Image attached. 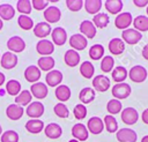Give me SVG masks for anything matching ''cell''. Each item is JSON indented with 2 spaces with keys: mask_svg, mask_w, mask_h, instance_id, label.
<instances>
[{
  "mask_svg": "<svg viewBox=\"0 0 148 142\" xmlns=\"http://www.w3.org/2000/svg\"><path fill=\"white\" fill-rule=\"evenodd\" d=\"M95 96H96L95 90H94L92 88H90V87H86V88H83V89L80 91V94H79V99H80L81 104L84 105V104L91 103V102L95 99Z\"/></svg>",
  "mask_w": 148,
  "mask_h": 142,
  "instance_id": "4316f807",
  "label": "cell"
},
{
  "mask_svg": "<svg viewBox=\"0 0 148 142\" xmlns=\"http://www.w3.org/2000/svg\"><path fill=\"white\" fill-rule=\"evenodd\" d=\"M1 142H18V134L15 130H6L1 134Z\"/></svg>",
  "mask_w": 148,
  "mask_h": 142,
  "instance_id": "bcb514c9",
  "label": "cell"
},
{
  "mask_svg": "<svg viewBox=\"0 0 148 142\" xmlns=\"http://www.w3.org/2000/svg\"><path fill=\"white\" fill-rule=\"evenodd\" d=\"M111 92H112V96H113L116 99L120 100V99L127 98V97L131 95L132 89H131V85H130V84L123 82V83H116V84L112 87Z\"/></svg>",
  "mask_w": 148,
  "mask_h": 142,
  "instance_id": "6da1fadb",
  "label": "cell"
},
{
  "mask_svg": "<svg viewBox=\"0 0 148 142\" xmlns=\"http://www.w3.org/2000/svg\"><path fill=\"white\" fill-rule=\"evenodd\" d=\"M121 39L126 44L134 45V44H138L142 39V33L139 32L138 30H135L134 28L133 29L128 28V29H126L121 32Z\"/></svg>",
  "mask_w": 148,
  "mask_h": 142,
  "instance_id": "3957f363",
  "label": "cell"
},
{
  "mask_svg": "<svg viewBox=\"0 0 148 142\" xmlns=\"http://www.w3.org/2000/svg\"><path fill=\"white\" fill-rule=\"evenodd\" d=\"M40 76H42L40 75V69L37 66H35V65H31V66L27 67L25 70H24V79L28 82H30V83L38 82V80L40 79Z\"/></svg>",
  "mask_w": 148,
  "mask_h": 142,
  "instance_id": "7402d4cb",
  "label": "cell"
},
{
  "mask_svg": "<svg viewBox=\"0 0 148 142\" xmlns=\"http://www.w3.org/2000/svg\"><path fill=\"white\" fill-rule=\"evenodd\" d=\"M30 92L37 99H44L49 94V89L45 83L36 82V83H32V85L30 87Z\"/></svg>",
  "mask_w": 148,
  "mask_h": 142,
  "instance_id": "e0dca14e",
  "label": "cell"
},
{
  "mask_svg": "<svg viewBox=\"0 0 148 142\" xmlns=\"http://www.w3.org/2000/svg\"><path fill=\"white\" fill-rule=\"evenodd\" d=\"M95 73V67L90 61H83L80 65V74L86 79H91Z\"/></svg>",
  "mask_w": 148,
  "mask_h": 142,
  "instance_id": "74e56055",
  "label": "cell"
},
{
  "mask_svg": "<svg viewBox=\"0 0 148 142\" xmlns=\"http://www.w3.org/2000/svg\"><path fill=\"white\" fill-rule=\"evenodd\" d=\"M111 75H112V80L116 83H123L126 80V77H128V72H127V69L125 67L117 66L111 72Z\"/></svg>",
  "mask_w": 148,
  "mask_h": 142,
  "instance_id": "f1b7e54d",
  "label": "cell"
},
{
  "mask_svg": "<svg viewBox=\"0 0 148 142\" xmlns=\"http://www.w3.org/2000/svg\"><path fill=\"white\" fill-rule=\"evenodd\" d=\"M96 31L97 29L91 21L84 20L80 23V33L83 35L87 39H92L96 36Z\"/></svg>",
  "mask_w": 148,
  "mask_h": 142,
  "instance_id": "7c38bea8",
  "label": "cell"
},
{
  "mask_svg": "<svg viewBox=\"0 0 148 142\" xmlns=\"http://www.w3.org/2000/svg\"><path fill=\"white\" fill-rule=\"evenodd\" d=\"M44 105L40 103V102H31L27 110H25V113L28 114V117H30L31 119H38L39 117H42L44 114Z\"/></svg>",
  "mask_w": 148,
  "mask_h": 142,
  "instance_id": "52a82bcc",
  "label": "cell"
},
{
  "mask_svg": "<svg viewBox=\"0 0 148 142\" xmlns=\"http://www.w3.org/2000/svg\"><path fill=\"white\" fill-rule=\"evenodd\" d=\"M64 61L68 67L77 66L80 63V54H79V52L73 50V48L67 50L65 52V55H64Z\"/></svg>",
  "mask_w": 148,
  "mask_h": 142,
  "instance_id": "cb8c5ba5",
  "label": "cell"
},
{
  "mask_svg": "<svg viewBox=\"0 0 148 142\" xmlns=\"http://www.w3.org/2000/svg\"><path fill=\"white\" fill-rule=\"evenodd\" d=\"M5 83V74L0 72V85H2Z\"/></svg>",
  "mask_w": 148,
  "mask_h": 142,
  "instance_id": "db71d44e",
  "label": "cell"
},
{
  "mask_svg": "<svg viewBox=\"0 0 148 142\" xmlns=\"http://www.w3.org/2000/svg\"><path fill=\"white\" fill-rule=\"evenodd\" d=\"M84 5V9L88 14L91 15H96L98 14V12L102 8V1L101 0H86L83 1Z\"/></svg>",
  "mask_w": 148,
  "mask_h": 142,
  "instance_id": "4dcf8cb0",
  "label": "cell"
},
{
  "mask_svg": "<svg viewBox=\"0 0 148 142\" xmlns=\"http://www.w3.org/2000/svg\"><path fill=\"white\" fill-rule=\"evenodd\" d=\"M121 120L126 125H134L139 119V113L134 107H125L120 113Z\"/></svg>",
  "mask_w": 148,
  "mask_h": 142,
  "instance_id": "ba28073f",
  "label": "cell"
},
{
  "mask_svg": "<svg viewBox=\"0 0 148 142\" xmlns=\"http://www.w3.org/2000/svg\"><path fill=\"white\" fill-rule=\"evenodd\" d=\"M53 111H54L56 115L59 117V118H68V115H69L68 107H67L64 103H58V104H56L54 107H53Z\"/></svg>",
  "mask_w": 148,
  "mask_h": 142,
  "instance_id": "f6af8a7d",
  "label": "cell"
},
{
  "mask_svg": "<svg viewBox=\"0 0 148 142\" xmlns=\"http://www.w3.org/2000/svg\"><path fill=\"white\" fill-rule=\"evenodd\" d=\"M66 6L71 12H79L83 7L82 0H66Z\"/></svg>",
  "mask_w": 148,
  "mask_h": 142,
  "instance_id": "c3c4849f",
  "label": "cell"
},
{
  "mask_svg": "<svg viewBox=\"0 0 148 142\" xmlns=\"http://www.w3.org/2000/svg\"><path fill=\"white\" fill-rule=\"evenodd\" d=\"M44 133H45L46 137L54 140V139H58V137L61 136L62 128L60 127V125H58L56 122H51V124H49L44 127Z\"/></svg>",
  "mask_w": 148,
  "mask_h": 142,
  "instance_id": "603a6c76",
  "label": "cell"
},
{
  "mask_svg": "<svg viewBox=\"0 0 148 142\" xmlns=\"http://www.w3.org/2000/svg\"><path fill=\"white\" fill-rule=\"evenodd\" d=\"M133 23V17H132V14L128 13V12H124V13H120L116 16V20H114V25L117 29H120V30H126L128 29V27Z\"/></svg>",
  "mask_w": 148,
  "mask_h": 142,
  "instance_id": "277c9868",
  "label": "cell"
},
{
  "mask_svg": "<svg viewBox=\"0 0 148 142\" xmlns=\"http://www.w3.org/2000/svg\"><path fill=\"white\" fill-rule=\"evenodd\" d=\"M44 18L46 20V23H56L60 21L61 17V12L58 7L56 6H49L45 10H44Z\"/></svg>",
  "mask_w": 148,
  "mask_h": 142,
  "instance_id": "2e32d148",
  "label": "cell"
},
{
  "mask_svg": "<svg viewBox=\"0 0 148 142\" xmlns=\"http://www.w3.org/2000/svg\"><path fill=\"white\" fill-rule=\"evenodd\" d=\"M142 57H143L146 60H148V44H146V45L143 46V48H142Z\"/></svg>",
  "mask_w": 148,
  "mask_h": 142,
  "instance_id": "f5cc1de1",
  "label": "cell"
},
{
  "mask_svg": "<svg viewBox=\"0 0 148 142\" xmlns=\"http://www.w3.org/2000/svg\"><path fill=\"white\" fill-rule=\"evenodd\" d=\"M37 63H38V68L40 70H44V72L49 73L50 70L53 69V67L56 65V61H54V59L51 55H49V57H40L38 59Z\"/></svg>",
  "mask_w": 148,
  "mask_h": 142,
  "instance_id": "1f68e13d",
  "label": "cell"
},
{
  "mask_svg": "<svg viewBox=\"0 0 148 142\" xmlns=\"http://www.w3.org/2000/svg\"><path fill=\"white\" fill-rule=\"evenodd\" d=\"M116 136L119 142H135L138 139L135 130L131 128H120L119 130H117Z\"/></svg>",
  "mask_w": 148,
  "mask_h": 142,
  "instance_id": "8fae6325",
  "label": "cell"
},
{
  "mask_svg": "<svg viewBox=\"0 0 148 142\" xmlns=\"http://www.w3.org/2000/svg\"><path fill=\"white\" fill-rule=\"evenodd\" d=\"M31 6L36 10H45L49 7V1H46V0H32Z\"/></svg>",
  "mask_w": 148,
  "mask_h": 142,
  "instance_id": "681fc988",
  "label": "cell"
},
{
  "mask_svg": "<svg viewBox=\"0 0 148 142\" xmlns=\"http://www.w3.org/2000/svg\"><path fill=\"white\" fill-rule=\"evenodd\" d=\"M133 3L136 7H147L148 6V0H133Z\"/></svg>",
  "mask_w": 148,
  "mask_h": 142,
  "instance_id": "f907efd6",
  "label": "cell"
},
{
  "mask_svg": "<svg viewBox=\"0 0 148 142\" xmlns=\"http://www.w3.org/2000/svg\"><path fill=\"white\" fill-rule=\"evenodd\" d=\"M147 15H148V6H147Z\"/></svg>",
  "mask_w": 148,
  "mask_h": 142,
  "instance_id": "91938a15",
  "label": "cell"
},
{
  "mask_svg": "<svg viewBox=\"0 0 148 142\" xmlns=\"http://www.w3.org/2000/svg\"><path fill=\"white\" fill-rule=\"evenodd\" d=\"M23 113H24L23 106L17 105V104H10V105H8L7 109H6V114H7V117H8L10 120H14V121L21 119L22 115H23Z\"/></svg>",
  "mask_w": 148,
  "mask_h": 142,
  "instance_id": "44dd1931",
  "label": "cell"
},
{
  "mask_svg": "<svg viewBox=\"0 0 148 142\" xmlns=\"http://www.w3.org/2000/svg\"><path fill=\"white\" fill-rule=\"evenodd\" d=\"M69 45L75 51H82L88 45V39L81 33H74L69 38Z\"/></svg>",
  "mask_w": 148,
  "mask_h": 142,
  "instance_id": "9c48e42d",
  "label": "cell"
},
{
  "mask_svg": "<svg viewBox=\"0 0 148 142\" xmlns=\"http://www.w3.org/2000/svg\"><path fill=\"white\" fill-rule=\"evenodd\" d=\"M103 122H104V127L106 128V130L109 133H117L118 130V122H117V119L111 115V114H106L103 119Z\"/></svg>",
  "mask_w": 148,
  "mask_h": 142,
  "instance_id": "8d00e7d4",
  "label": "cell"
},
{
  "mask_svg": "<svg viewBox=\"0 0 148 142\" xmlns=\"http://www.w3.org/2000/svg\"><path fill=\"white\" fill-rule=\"evenodd\" d=\"M2 134V127H1V125H0V135Z\"/></svg>",
  "mask_w": 148,
  "mask_h": 142,
  "instance_id": "680465c9",
  "label": "cell"
},
{
  "mask_svg": "<svg viewBox=\"0 0 148 142\" xmlns=\"http://www.w3.org/2000/svg\"><path fill=\"white\" fill-rule=\"evenodd\" d=\"M73 113H74L75 119H77V120L84 119L86 115H87V107H86V105H83V104H76L74 106V109H73Z\"/></svg>",
  "mask_w": 148,
  "mask_h": 142,
  "instance_id": "7dc6e473",
  "label": "cell"
},
{
  "mask_svg": "<svg viewBox=\"0 0 148 142\" xmlns=\"http://www.w3.org/2000/svg\"><path fill=\"white\" fill-rule=\"evenodd\" d=\"M123 1L121 0H106L104 1V7L110 14H120L123 9Z\"/></svg>",
  "mask_w": 148,
  "mask_h": 142,
  "instance_id": "f546056e",
  "label": "cell"
},
{
  "mask_svg": "<svg viewBox=\"0 0 148 142\" xmlns=\"http://www.w3.org/2000/svg\"><path fill=\"white\" fill-rule=\"evenodd\" d=\"M32 99V95L29 90H22L16 97H15V104L21 105V106H25L29 105L31 103Z\"/></svg>",
  "mask_w": 148,
  "mask_h": 142,
  "instance_id": "d590c367",
  "label": "cell"
},
{
  "mask_svg": "<svg viewBox=\"0 0 148 142\" xmlns=\"http://www.w3.org/2000/svg\"><path fill=\"white\" fill-rule=\"evenodd\" d=\"M54 95H56V98L59 100V103L66 102L71 98V89L66 84H60L56 88Z\"/></svg>",
  "mask_w": 148,
  "mask_h": 142,
  "instance_id": "484cf974",
  "label": "cell"
},
{
  "mask_svg": "<svg viewBox=\"0 0 148 142\" xmlns=\"http://www.w3.org/2000/svg\"><path fill=\"white\" fill-rule=\"evenodd\" d=\"M45 81H46V85L49 87H58L62 81V73L58 69H52L46 74Z\"/></svg>",
  "mask_w": 148,
  "mask_h": 142,
  "instance_id": "ac0fdd59",
  "label": "cell"
},
{
  "mask_svg": "<svg viewBox=\"0 0 148 142\" xmlns=\"http://www.w3.org/2000/svg\"><path fill=\"white\" fill-rule=\"evenodd\" d=\"M17 24L22 30H30L34 28V20L28 15H20L17 18Z\"/></svg>",
  "mask_w": 148,
  "mask_h": 142,
  "instance_id": "b9f144b4",
  "label": "cell"
},
{
  "mask_svg": "<svg viewBox=\"0 0 148 142\" xmlns=\"http://www.w3.org/2000/svg\"><path fill=\"white\" fill-rule=\"evenodd\" d=\"M109 22H110V18H109V15L106 13H98V14L94 15L92 23L96 27V29L97 28H99V29L106 28L108 24H109Z\"/></svg>",
  "mask_w": 148,
  "mask_h": 142,
  "instance_id": "d6a6232c",
  "label": "cell"
},
{
  "mask_svg": "<svg viewBox=\"0 0 148 142\" xmlns=\"http://www.w3.org/2000/svg\"><path fill=\"white\" fill-rule=\"evenodd\" d=\"M121 109H123V105H121V102L113 98V99H110L106 104V110L108 112L113 115V114H117L119 112H121Z\"/></svg>",
  "mask_w": 148,
  "mask_h": 142,
  "instance_id": "60d3db41",
  "label": "cell"
},
{
  "mask_svg": "<svg viewBox=\"0 0 148 142\" xmlns=\"http://www.w3.org/2000/svg\"><path fill=\"white\" fill-rule=\"evenodd\" d=\"M0 59H1V57H0Z\"/></svg>",
  "mask_w": 148,
  "mask_h": 142,
  "instance_id": "94428289",
  "label": "cell"
},
{
  "mask_svg": "<svg viewBox=\"0 0 148 142\" xmlns=\"http://www.w3.org/2000/svg\"><path fill=\"white\" fill-rule=\"evenodd\" d=\"M36 51L42 57H49L54 51V44L49 39H40L36 45Z\"/></svg>",
  "mask_w": 148,
  "mask_h": 142,
  "instance_id": "30bf717a",
  "label": "cell"
},
{
  "mask_svg": "<svg viewBox=\"0 0 148 142\" xmlns=\"http://www.w3.org/2000/svg\"><path fill=\"white\" fill-rule=\"evenodd\" d=\"M2 27H3V21H2L1 18H0V30L2 29Z\"/></svg>",
  "mask_w": 148,
  "mask_h": 142,
  "instance_id": "9f6ffc18",
  "label": "cell"
},
{
  "mask_svg": "<svg viewBox=\"0 0 148 142\" xmlns=\"http://www.w3.org/2000/svg\"><path fill=\"white\" fill-rule=\"evenodd\" d=\"M15 15V9L12 5L9 3H2L0 5V18L1 20H5V21H8V20H12Z\"/></svg>",
  "mask_w": 148,
  "mask_h": 142,
  "instance_id": "e575fe53",
  "label": "cell"
},
{
  "mask_svg": "<svg viewBox=\"0 0 148 142\" xmlns=\"http://www.w3.org/2000/svg\"><path fill=\"white\" fill-rule=\"evenodd\" d=\"M111 83H110V79L105 75H97L92 79V87L94 90L99 91V92H105L106 90H109Z\"/></svg>",
  "mask_w": 148,
  "mask_h": 142,
  "instance_id": "8992f818",
  "label": "cell"
},
{
  "mask_svg": "<svg viewBox=\"0 0 148 142\" xmlns=\"http://www.w3.org/2000/svg\"><path fill=\"white\" fill-rule=\"evenodd\" d=\"M51 32H52V28L46 22H39L36 25H34V33L36 37H38L40 39L51 35Z\"/></svg>",
  "mask_w": 148,
  "mask_h": 142,
  "instance_id": "ffe728a7",
  "label": "cell"
},
{
  "mask_svg": "<svg viewBox=\"0 0 148 142\" xmlns=\"http://www.w3.org/2000/svg\"><path fill=\"white\" fill-rule=\"evenodd\" d=\"M141 142H148V135H145V136L141 139Z\"/></svg>",
  "mask_w": 148,
  "mask_h": 142,
  "instance_id": "11a10c76",
  "label": "cell"
},
{
  "mask_svg": "<svg viewBox=\"0 0 148 142\" xmlns=\"http://www.w3.org/2000/svg\"><path fill=\"white\" fill-rule=\"evenodd\" d=\"M114 66V59L111 55H105L103 57L102 61H101V69L104 73H110L113 70Z\"/></svg>",
  "mask_w": 148,
  "mask_h": 142,
  "instance_id": "ee69618b",
  "label": "cell"
},
{
  "mask_svg": "<svg viewBox=\"0 0 148 142\" xmlns=\"http://www.w3.org/2000/svg\"><path fill=\"white\" fill-rule=\"evenodd\" d=\"M133 25H134V29L138 30L139 32L148 31V16L138 15L133 20Z\"/></svg>",
  "mask_w": 148,
  "mask_h": 142,
  "instance_id": "836d02e7",
  "label": "cell"
},
{
  "mask_svg": "<svg viewBox=\"0 0 148 142\" xmlns=\"http://www.w3.org/2000/svg\"><path fill=\"white\" fill-rule=\"evenodd\" d=\"M17 57L15 53L13 52H5L2 55H1V59H0V63H1V67L5 68V69H13L14 67H16L17 65Z\"/></svg>",
  "mask_w": 148,
  "mask_h": 142,
  "instance_id": "4fadbf2b",
  "label": "cell"
},
{
  "mask_svg": "<svg viewBox=\"0 0 148 142\" xmlns=\"http://www.w3.org/2000/svg\"><path fill=\"white\" fill-rule=\"evenodd\" d=\"M72 135L77 141H86L89 136V132L87 129V126L79 122L72 127Z\"/></svg>",
  "mask_w": 148,
  "mask_h": 142,
  "instance_id": "d6986e66",
  "label": "cell"
},
{
  "mask_svg": "<svg viewBox=\"0 0 148 142\" xmlns=\"http://www.w3.org/2000/svg\"><path fill=\"white\" fill-rule=\"evenodd\" d=\"M147 75H148L147 69L141 65L133 66L128 72V77L131 79V81H133L135 83H141V82L146 81Z\"/></svg>",
  "mask_w": 148,
  "mask_h": 142,
  "instance_id": "7a4b0ae2",
  "label": "cell"
},
{
  "mask_svg": "<svg viewBox=\"0 0 148 142\" xmlns=\"http://www.w3.org/2000/svg\"><path fill=\"white\" fill-rule=\"evenodd\" d=\"M7 47L9 48V52L20 53L25 48V42L20 36H12L7 40Z\"/></svg>",
  "mask_w": 148,
  "mask_h": 142,
  "instance_id": "5b68a950",
  "label": "cell"
},
{
  "mask_svg": "<svg viewBox=\"0 0 148 142\" xmlns=\"http://www.w3.org/2000/svg\"><path fill=\"white\" fill-rule=\"evenodd\" d=\"M104 55V47L101 44H94L89 48V57L92 60H99Z\"/></svg>",
  "mask_w": 148,
  "mask_h": 142,
  "instance_id": "ab89813d",
  "label": "cell"
},
{
  "mask_svg": "<svg viewBox=\"0 0 148 142\" xmlns=\"http://www.w3.org/2000/svg\"><path fill=\"white\" fill-rule=\"evenodd\" d=\"M44 122L39 119H30L25 122V129L31 134H38L44 129Z\"/></svg>",
  "mask_w": 148,
  "mask_h": 142,
  "instance_id": "83f0119b",
  "label": "cell"
},
{
  "mask_svg": "<svg viewBox=\"0 0 148 142\" xmlns=\"http://www.w3.org/2000/svg\"><path fill=\"white\" fill-rule=\"evenodd\" d=\"M87 129L91 134H101L104 129V122L99 117H91L87 122Z\"/></svg>",
  "mask_w": 148,
  "mask_h": 142,
  "instance_id": "5bb4252c",
  "label": "cell"
},
{
  "mask_svg": "<svg viewBox=\"0 0 148 142\" xmlns=\"http://www.w3.org/2000/svg\"><path fill=\"white\" fill-rule=\"evenodd\" d=\"M68 142H80V141H77V140H75V139H72V140H69Z\"/></svg>",
  "mask_w": 148,
  "mask_h": 142,
  "instance_id": "6f0895ef",
  "label": "cell"
},
{
  "mask_svg": "<svg viewBox=\"0 0 148 142\" xmlns=\"http://www.w3.org/2000/svg\"><path fill=\"white\" fill-rule=\"evenodd\" d=\"M109 51L113 55H119L125 51V43L120 38H112L109 42Z\"/></svg>",
  "mask_w": 148,
  "mask_h": 142,
  "instance_id": "d4e9b609",
  "label": "cell"
},
{
  "mask_svg": "<svg viewBox=\"0 0 148 142\" xmlns=\"http://www.w3.org/2000/svg\"><path fill=\"white\" fill-rule=\"evenodd\" d=\"M51 38H52V43L57 46H61L66 43L67 40V32L64 28L61 27H57L54 29H52L51 32Z\"/></svg>",
  "mask_w": 148,
  "mask_h": 142,
  "instance_id": "9a60e30c",
  "label": "cell"
},
{
  "mask_svg": "<svg viewBox=\"0 0 148 142\" xmlns=\"http://www.w3.org/2000/svg\"><path fill=\"white\" fill-rule=\"evenodd\" d=\"M16 8L17 10L21 13V15H28L31 13L32 6H31V1L29 0H18L16 2Z\"/></svg>",
  "mask_w": 148,
  "mask_h": 142,
  "instance_id": "7bdbcfd3",
  "label": "cell"
},
{
  "mask_svg": "<svg viewBox=\"0 0 148 142\" xmlns=\"http://www.w3.org/2000/svg\"><path fill=\"white\" fill-rule=\"evenodd\" d=\"M141 118H142V121H143L146 125H148V109H146V110L142 112Z\"/></svg>",
  "mask_w": 148,
  "mask_h": 142,
  "instance_id": "816d5d0a",
  "label": "cell"
},
{
  "mask_svg": "<svg viewBox=\"0 0 148 142\" xmlns=\"http://www.w3.org/2000/svg\"><path fill=\"white\" fill-rule=\"evenodd\" d=\"M6 91L12 96H17L21 92V83L17 80H9L6 83Z\"/></svg>",
  "mask_w": 148,
  "mask_h": 142,
  "instance_id": "f35d334b",
  "label": "cell"
}]
</instances>
